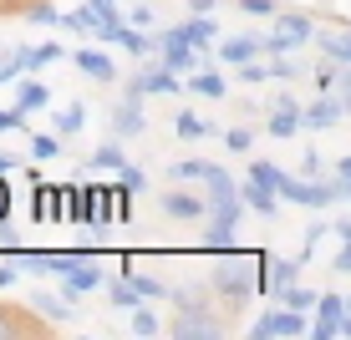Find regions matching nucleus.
Instances as JSON below:
<instances>
[{"mask_svg":"<svg viewBox=\"0 0 351 340\" xmlns=\"http://www.w3.org/2000/svg\"><path fill=\"white\" fill-rule=\"evenodd\" d=\"M311 36H316V21L311 16H275V31L265 36V56H285V51H295V46H306Z\"/></svg>","mask_w":351,"mask_h":340,"instance_id":"1","label":"nucleus"},{"mask_svg":"<svg viewBox=\"0 0 351 340\" xmlns=\"http://www.w3.org/2000/svg\"><path fill=\"white\" fill-rule=\"evenodd\" d=\"M250 335H255V340H275V335H280V340H290V335H306V315H300V310H270V315H260V320L255 325H250Z\"/></svg>","mask_w":351,"mask_h":340,"instance_id":"2","label":"nucleus"},{"mask_svg":"<svg viewBox=\"0 0 351 340\" xmlns=\"http://www.w3.org/2000/svg\"><path fill=\"white\" fill-rule=\"evenodd\" d=\"M112 218H123V183H97L87 188V224H112Z\"/></svg>","mask_w":351,"mask_h":340,"instance_id":"3","label":"nucleus"},{"mask_svg":"<svg viewBox=\"0 0 351 340\" xmlns=\"http://www.w3.org/2000/svg\"><path fill=\"white\" fill-rule=\"evenodd\" d=\"M321 320L311 325V340H336V335H346V300L341 295H321V305H316Z\"/></svg>","mask_w":351,"mask_h":340,"instance_id":"4","label":"nucleus"},{"mask_svg":"<svg viewBox=\"0 0 351 340\" xmlns=\"http://www.w3.org/2000/svg\"><path fill=\"white\" fill-rule=\"evenodd\" d=\"M148 92H178V77H173V66H168V62L163 66H143L138 77L128 81V96H138V102Z\"/></svg>","mask_w":351,"mask_h":340,"instance_id":"5","label":"nucleus"},{"mask_svg":"<svg viewBox=\"0 0 351 340\" xmlns=\"http://www.w3.org/2000/svg\"><path fill=\"white\" fill-rule=\"evenodd\" d=\"M158 41H163V62L173 71H199V46H193V41H184L178 31H163Z\"/></svg>","mask_w":351,"mask_h":340,"instance_id":"6","label":"nucleus"},{"mask_svg":"<svg viewBox=\"0 0 351 340\" xmlns=\"http://www.w3.org/2000/svg\"><path fill=\"white\" fill-rule=\"evenodd\" d=\"M346 112H351V102H346L341 92H331V96H321V102L306 107V127H336Z\"/></svg>","mask_w":351,"mask_h":340,"instance_id":"7","label":"nucleus"},{"mask_svg":"<svg viewBox=\"0 0 351 340\" xmlns=\"http://www.w3.org/2000/svg\"><path fill=\"white\" fill-rule=\"evenodd\" d=\"M245 203V198H239ZM239 203H224V209H214V224H209V244L214 249H234V224H239Z\"/></svg>","mask_w":351,"mask_h":340,"instance_id":"8","label":"nucleus"},{"mask_svg":"<svg viewBox=\"0 0 351 340\" xmlns=\"http://www.w3.org/2000/svg\"><path fill=\"white\" fill-rule=\"evenodd\" d=\"M260 51H265V36H229V41L219 46V62L245 66V62H255Z\"/></svg>","mask_w":351,"mask_h":340,"instance_id":"9","label":"nucleus"},{"mask_svg":"<svg viewBox=\"0 0 351 340\" xmlns=\"http://www.w3.org/2000/svg\"><path fill=\"white\" fill-rule=\"evenodd\" d=\"M112 127H117V138H143V127H148V117L138 112V96H128L123 107H112Z\"/></svg>","mask_w":351,"mask_h":340,"instance_id":"10","label":"nucleus"},{"mask_svg":"<svg viewBox=\"0 0 351 340\" xmlns=\"http://www.w3.org/2000/svg\"><path fill=\"white\" fill-rule=\"evenodd\" d=\"M209 209V198H199V193H163V213L173 218H199Z\"/></svg>","mask_w":351,"mask_h":340,"instance_id":"11","label":"nucleus"},{"mask_svg":"<svg viewBox=\"0 0 351 340\" xmlns=\"http://www.w3.org/2000/svg\"><path fill=\"white\" fill-rule=\"evenodd\" d=\"M71 62L87 71L92 81H112V77H117V66H112V56H107V51H77Z\"/></svg>","mask_w":351,"mask_h":340,"instance_id":"12","label":"nucleus"},{"mask_svg":"<svg viewBox=\"0 0 351 340\" xmlns=\"http://www.w3.org/2000/svg\"><path fill=\"white\" fill-rule=\"evenodd\" d=\"M21 335H41V330H36V325L26 320V310L0 305V340H21Z\"/></svg>","mask_w":351,"mask_h":340,"instance_id":"13","label":"nucleus"},{"mask_svg":"<svg viewBox=\"0 0 351 340\" xmlns=\"http://www.w3.org/2000/svg\"><path fill=\"white\" fill-rule=\"evenodd\" d=\"M87 168H92V173H112V168L123 173V168H128V153L117 148V142H102V148L87 157Z\"/></svg>","mask_w":351,"mask_h":340,"instance_id":"14","label":"nucleus"},{"mask_svg":"<svg viewBox=\"0 0 351 340\" xmlns=\"http://www.w3.org/2000/svg\"><path fill=\"white\" fill-rule=\"evenodd\" d=\"M295 279H300V264H295V259H275V264H270V295L285 300V289L295 285Z\"/></svg>","mask_w":351,"mask_h":340,"instance_id":"15","label":"nucleus"},{"mask_svg":"<svg viewBox=\"0 0 351 340\" xmlns=\"http://www.w3.org/2000/svg\"><path fill=\"white\" fill-rule=\"evenodd\" d=\"M316 41H321L326 56H336L341 66H351V31H316Z\"/></svg>","mask_w":351,"mask_h":340,"instance_id":"16","label":"nucleus"},{"mask_svg":"<svg viewBox=\"0 0 351 340\" xmlns=\"http://www.w3.org/2000/svg\"><path fill=\"white\" fill-rule=\"evenodd\" d=\"M239 198H245V203H250V209H255V213H265V218L275 213V188H265V183H255V178H250V183L239 188Z\"/></svg>","mask_w":351,"mask_h":340,"instance_id":"17","label":"nucleus"},{"mask_svg":"<svg viewBox=\"0 0 351 340\" xmlns=\"http://www.w3.org/2000/svg\"><path fill=\"white\" fill-rule=\"evenodd\" d=\"M214 31H219V26H214L209 16H189L184 26H178V36H184V41H193V46H209V41H214Z\"/></svg>","mask_w":351,"mask_h":340,"instance_id":"18","label":"nucleus"},{"mask_svg":"<svg viewBox=\"0 0 351 340\" xmlns=\"http://www.w3.org/2000/svg\"><path fill=\"white\" fill-rule=\"evenodd\" d=\"M31 310L51 315V320H66V315H71V300H56V295H46V289H36V295H31Z\"/></svg>","mask_w":351,"mask_h":340,"instance_id":"19","label":"nucleus"},{"mask_svg":"<svg viewBox=\"0 0 351 340\" xmlns=\"http://www.w3.org/2000/svg\"><path fill=\"white\" fill-rule=\"evenodd\" d=\"M214 173V163H199V157H189V163H173L168 168V178L173 183H193V178H209Z\"/></svg>","mask_w":351,"mask_h":340,"instance_id":"20","label":"nucleus"},{"mask_svg":"<svg viewBox=\"0 0 351 340\" xmlns=\"http://www.w3.org/2000/svg\"><path fill=\"white\" fill-rule=\"evenodd\" d=\"M46 102H51V92H46L41 81H26V87H21V96H16V107H21V112H41Z\"/></svg>","mask_w":351,"mask_h":340,"instance_id":"21","label":"nucleus"},{"mask_svg":"<svg viewBox=\"0 0 351 340\" xmlns=\"http://www.w3.org/2000/svg\"><path fill=\"white\" fill-rule=\"evenodd\" d=\"M128 279L138 285V295H143V300H158V295H168V289H163V279H153V274H138V264H132V259H128Z\"/></svg>","mask_w":351,"mask_h":340,"instance_id":"22","label":"nucleus"},{"mask_svg":"<svg viewBox=\"0 0 351 340\" xmlns=\"http://www.w3.org/2000/svg\"><path fill=\"white\" fill-rule=\"evenodd\" d=\"M82 122H87V107H82V102H71L66 112H56V132H62V138H71V132H82Z\"/></svg>","mask_w":351,"mask_h":340,"instance_id":"23","label":"nucleus"},{"mask_svg":"<svg viewBox=\"0 0 351 340\" xmlns=\"http://www.w3.org/2000/svg\"><path fill=\"white\" fill-rule=\"evenodd\" d=\"M280 305H290V310H316V305H321V295H316V289H300V285H290Z\"/></svg>","mask_w":351,"mask_h":340,"instance_id":"24","label":"nucleus"},{"mask_svg":"<svg viewBox=\"0 0 351 340\" xmlns=\"http://www.w3.org/2000/svg\"><path fill=\"white\" fill-rule=\"evenodd\" d=\"M250 178L265 183V188H275V193H280V183H285V173H280L275 163H250Z\"/></svg>","mask_w":351,"mask_h":340,"instance_id":"25","label":"nucleus"},{"mask_svg":"<svg viewBox=\"0 0 351 340\" xmlns=\"http://www.w3.org/2000/svg\"><path fill=\"white\" fill-rule=\"evenodd\" d=\"M62 153V132H41V138H31V157H56Z\"/></svg>","mask_w":351,"mask_h":340,"instance_id":"26","label":"nucleus"},{"mask_svg":"<svg viewBox=\"0 0 351 340\" xmlns=\"http://www.w3.org/2000/svg\"><path fill=\"white\" fill-rule=\"evenodd\" d=\"M193 92L199 96H224V77L219 71H204V77H193Z\"/></svg>","mask_w":351,"mask_h":340,"instance_id":"27","label":"nucleus"},{"mask_svg":"<svg viewBox=\"0 0 351 340\" xmlns=\"http://www.w3.org/2000/svg\"><path fill=\"white\" fill-rule=\"evenodd\" d=\"M117 46H128V51L143 62V56H148L153 46H163V41H148V36H138V31H123V41H117Z\"/></svg>","mask_w":351,"mask_h":340,"instance_id":"28","label":"nucleus"},{"mask_svg":"<svg viewBox=\"0 0 351 340\" xmlns=\"http://www.w3.org/2000/svg\"><path fill=\"white\" fill-rule=\"evenodd\" d=\"M173 132H178V138H204L209 127H204L193 112H178V117H173Z\"/></svg>","mask_w":351,"mask_h":340,"instance_id":"29","label":"nucleus"},{"mask_svg":"<svg viewBox=\"0 0 351 340\" xmlns=\"http://www.w3.org/2000/svg\"><path fill=\"white\" fill-rule=\"evenodd\" d=\"M0 132H26V112L21 107H0Z\"/></svg>","mask_w":351,"mask_h":340,"instance_id":"30","label":"nucleus"},{"mask_svg":"<svg viewBox=\"0 0 351 340\" xmlns=\"http://www.w3.org/2000/svg\"><path fill=\"white\" fill-rule=\"evenodd\" d=\"M26 16H31V21H41V26H62V10L46 5V0H41V5H26Z\"/></svg>","mask_w":351,"mask_h":340,"instance_id":"31","label":"nucleus"},{"mask_svg":"<svg viewBox=\"0 0 351 340\" xmlns=\"http://www.w3.org/2000/svg\"><path fill=\"white\" fill-rule=\"evenodd\" d=\"M21 71H26V62H21V51H5V56H0V81H16Z\"/></svg>","mask_w":351,"mask_h":340,"instance_id":"32","label":"nucleus"},{"mask_svg":"<svg viewBox=\"0 0 351 340\" xmlns=\"http://www.w3.org/2000/svg\"><path fill=\"white\" fill-rule=\"evenodd\" d=\"M132 335H158V320H153V315L143 310V305L132 310Z\"/></svg>","mask_w":351,"mask_h":340,"instance_id":"33","label":"nucleus"},{"mask_svg":"<svg viewBox=\"0 0 351 340\" xmlns=\"http://www.w3.org/2000/svg\"><path fill=\"white\" fill-rule=\"evenodd\" d=\"M239 77H245L250 87H260V81H265V77H275V71H270V66H260V62H245V66H239Z\"/></svg>","mask_w":351,"mask_h":340,"instance_id":"34","label":"nucleus"},{"mask_svg":"<svg viewBox=\"0 0 351 340\" xmlns=\"http://www.w3.org/2000/svg\"><path fill=\"white\" fill-rule=\"evenodd\" d=\"M10 209H16V198H10V183L0 173V224H10Z\"/></svg>","mask_w":351,"mask_h":340,"instance_id":"35","label":"nucleus"},{"mask_svg":"<svg viewBox=\"0 0 351 340\" xmlns=\"http://www.w3.org/2000/svg\"><path fill=\"white\" fill-rule=\"evenodd\" d=\"M224 142H229V148H234V153H245L250 142H255V132H250V127H234V132H229Z\"/></svg>","mask_w":351,"mask_h":340,"instance_id":"36","label":"nucleus"},{"mask_svg":"<svg viewBox=\"0 0 351 340\" xmlns=\"http://www.w3.org/2000/svg\"><path fill=\"white\" fill-rule=\"evenodd\" d=\"M123 183H128L132 193H143V188H148V178H143V168H132V163H128V168H123Z\"/></svg>","mask_w":351,"mask_h":340,"instance_id":"37","label":"nucleus"},{"mask_svg":"<svg viewBox=\"0 0 351 340\" xmlns=\"http://www.w3.org/2000/svg\"><path fill=\"white\" fill-rule=\"evenodd\" d=\"M250 16H275V0H239Z\"/></svg>","mask_w":351,"mask_h":340,"instance_id":"38","label":"nucleus"},{"mask_svg":"<svg viewBox=\"0 0 351 340\" xmlns=\"http://www.w3.org/2000/svg\"><path fill=\"white\" fill-rule=\"evenodd\" d=\"M336 274H351V244H341V254H336Z\"/></svg>","mask_w":351,"mask_h":340,"instance_id":"39","label":"nucleus"},{"mask_svg":"<svg viewBox=\"0 0 351 340\" xmlns=\"http://www.w3.org/2000/svg\"><path fill=\"white\" fill-rule=\"evenodd\" d=\"M336 173H341V183H346V198H351V153L341 157V168H336Z\"/></svg>","mask_w":351,"mask_h":340,"instance_id":"40","label":"nucleus"},{"mask_svg":"<svg viewBox=\"0 0 351 340\" xmlns=\"http://www.w3.org/2000/svg\"><path fill=\"white\" fill-rule=\"evenodd\" d=\"M331 234H336V239H341V244H351V224H346V218H341V224H336V228H331Z\"/></svg>","mask_w":351,"mask_h":340,"instance_id":"41","label":"nucleus"},{"mask_svg":"<svg viewBox=\"0 0 351 340\" xmlns=\"http://www.w3.org/2000/svg\"><path fill=\"white\" fill-rule=\"evenodd\" d=\"M10 168H16V157H10V153H0V173H10Z\"/></svg>","mask_w":351,"mask_h":340,"instance_id":"42","label":"nucleus"},{"mask_svg":"<svg viewBox=\"0 0 351 340\" xmlns=\"http://www.w3.org/2000/svg\"><path fill=\"white\" fill-rule=\"evenodd\" d=\"M346 340H351V320H346Z\"/></svg>","mask_w":351,"mask_h":340,"instance_id":"43","label":"nucleus"},{"mask_svg":"<svg viewBox=\"0 0 351 340\" xmlns=\"http://www.w3.org/2000/svg\"><path fill=\"white\" fill-rule=\"evenodd\" d=\"M346 310H351V295H346Z\"/></svg>","mask_w":351,"mask_h":340,"instance_id":"44","label":"nucleus"},{"mask_svg":"<svg viewBox=\"0 0 351 340\" xmlns=\"http://www.w3.org/2000/svg\"><path fill=\"white\" fill-rule=\"evenodd\" d=\"M0 56H5V51H0Z\"/></svg>","mask_w":351,"mask_h":340,"instance_id":"45","label":"nucleus"}]
</instances>
